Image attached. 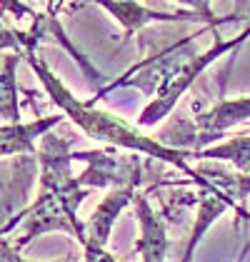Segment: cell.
<instances>
[{"instance_id": "1", "label": "cell", "mask_w": 250, "mask_h": 262, "mask_svg": "<svg viewBox=\"0 0 250 262\" xmlns=\"http://www.w3.org/2000/svg\"><path fill=\"white\" fill-rule=\"evenodd\" d=\"M195 35H185L173 45H168L165 50L143 58L138 65H133L120 80L110 82L98 93V98H103L105 93L115 90V88H138L143 90L148 98L153 100L145 105V110L140 113L138 125L140 127H153L155 122H160L168 113L173 110V105L180 100V95L200 78V73L208 68L210 62H215L220 55H225L230 50H238L243 42L250 38V25L235 38L223 40L220 35H215V42L210 45L205 53L198 50V45L193 42ZM95 98V100H98Z\"/></svg>"}, {"instance_id": "2", "label": "cell", "mask_w": 250, "mask_h": 262, "mask_svg": "<svg viewBox=\"0 0 250 262\" xmlns=\"http://www.w3.org/2000/svg\"><path fill=\"white\" fill-rule=\"evenodd\" d=\"M73 145L75 138H58L48 133L38 150V162H40V175H38V198L23 215L25 232L15 242V250L40 237L45 232H68L70 237L80 242L85 247L88 235H85V222L78 217V207L88 198V190L80 187L78 178H73Z\"/></svg>"}, {"instance_id": "3", "label": "cell", "mask_w": 250, "mask_h": 262, "mask_svg": "<svg viewBox=\"0 0 250 262\" xmlns=\"http://www.w3.org/2000/svg\"><path fill=\"white\" fill-rule=\"evenodd\" d=\"M25 60L35 70V75L40 78L43 88L48 90L53 105H58L62 113L83 130L85 135H90L95 140L110 142L113 147H125V150H133V152H145V155H150L153 160H158V162H170L178 170H183L190 180L198 178L195 167L187 165V158H195V152L170 147V145L155 140V138H145L135 127H130L123 118L93 107V102H80L78 98H73V93L53 75V70L43 62V58L35 55V50H28L25 53Z\"/></svg>"}, {"instance_id": "4", "label": "cell", "mask_w": 250, "mask_h": 262, "mask_svg": "<svg viewBox=\"0 0 250 262\" xmlns=\"http://www.w3.org/2000/svg\"><path fill=\"white\" fill-rule=\"evenodd\" d=\"M73 160L88 162V170L83 175H78L80 187H113V190H123L130 187L135 190L138 185L150 182L155 175H160V162L158 160H143L138 155H118L115 147L108 150H75Z\"/></svg>"}, {"instance_id": "5", "label": "cell", "mask_w": 250, "mask_h": 262, "mask_svg": "<svg viewBox=\"0 0 250 262\" xmlns=\"http://www.w3.org/2000/svg\"><path fill=\"white\" fill-rule=\"evenodd\" d=\"M240 122H250V98H238V100H218L210 110L200 113L193 125H187L190 130L175 135V140L170 142V147L178 145L187 147L190 152L195 150H208L210 142H215L225 130L240 125Z\"/></svg>"}, {"instance_id": "6", "label": "cell", "mask_w": 250, "mask_h": 262, "mask_svg": "<svg viewBox=\"0 0 250 262\" xmlns=\"http://www.w3.org/2000/svg\"><path fill=\"white\" fill-rule=\"evenodd\" d=\"M35 175H40L35 155L3 160V235H8L28 212V192L35 185Z\"/></svg>"}, {"instance_id": "7", "label": "cell", "mask_w": 250, "mask_h": 262, "mask_svg": "<svg viewBox=\"0 0 250 262\" xmlns=\"http://www.w3.org/2000/svg\"><path fill=\"white\" fill-rule=\"evenodd\" d=\"M103 8L108 13H113L118 20L125 25V40L135 33V30H140V28H145L148 23H198V20H208L213 25H220V23H233V20H240V15H230V18H223V20H215L213 15L208 18H200L198 13H203V8H205V3H198L195 8V13H160V10H150L145 5H140V3H103Z\"/></svg>"}, {"instance_id": "8", "label": "cell", "mask_w": 250, "mask_h": 262, "mask_svg": "<svg viewBox=\"0 0 250 262\" xmlns=\"http://www.w3.org/2000/svg\"><path fill=\"white\" fill-rule=\"evenodd\" d=\"M135 217L140 222V240L135 242L133 252H138L143 262H165L168 255V210L155 212L145 195H135Z\"/></svg>"}, {"instance_id": "9", "label": "cell", "mask_w": 250, "mask_h": 262, "mask_svg": "<svg viewBox=\"0 0 250 262\" xmlns=\"http://www.w3.org/2000/svg\"><path fill=\"white\" fill-rule=\"evenodd\" d=\"M135 190L130 187H123V190H110L103 198V202L95 207V212L90 215V220L85 222V235H88V242H85V250L88 247H95V250H105V242L113 232V225L118 220V215L123 212L128 205L135 202Z\"/></svg>"}, {"instance_id": "10", "label": "cell", "mask_w": 250, "mask_h": 262, "mask_svg": "<svg viewBox=\"0 0 250 262\" xmlns=\"http://www.w3.org/2000/svg\"><path fill=\"white\" fill-rule=\"evenodd\" d=\"M62 118L60 115H48L33 122H20V125H3V158L8 160L10 155H38L35 150V138H45L50 127H55Z\"/></svg>"}, {"instance_id": "11", "label": "cell", "mask_w": 250, "mask_h": 262, "mask_svg": "<svg viewBox=\"0 0 250 262\" xmlns=\"http://www.w3.org/2000/svg\"><path fill=\"white\" fill-rule=\"evenodd\" d=\"M198 212H195V227H193V235H190V240H187V247H185V257L183 262H193V255H195V247L200 245L203 240V235H205V230H208L213 222L218 220L228 207H235V202L225 198L223 192H218V190H213L208 185H200L198 182Z\"/></svg>"}, {"instance_id": "12", "label": "cell", "mask_w": 250, "mask_h": 262, "mask_svg": "<svg viewBox=\"0 0 250 262\" xmlns=\"http://www.w3.org/2000/svg\"><path fill=\"white\" fill-rule=\"evenodd\" d=\"M198 158L215 162H233L235 170H240L243 175H250V138H233V140H225L220 145H213L208 150H203Z\"/></svg>"}, {"instance_id": "13", "label": "cell", "mask_w": 250, "mask_h": 262, "mask_svg": "<svg viewBox=\"0 0 250 262\" xmlns=\"http://www.w3.org/2000/svg\"><path fill=\"white\" fill-rule=\"evenodd\" d=\"M18 53L3 58V105L0 115L5 125H20V107H18V85H15V65H18Z\"/></svg>"}, {"instance_id": "14", "label": "cell", "mask_w": 250, "mask_h": 262, "mask_svg": "<svg viewBox=\"0 0 250 262\" xmlns=\"http://www.w3.org/2000/svg\"><path fill=\"white\" fill-rule=\"evenodd\" d=\"M85 262H115V257H113V255H108L105 250L88 247V250H85Z\"/></svg>"}, {"instance_id": "15", "label": "cell", "mask_w": 250, "mask_h": 262, "mask_svg": "<svg viewBox=\"0 0 250 262\" xmlns=\"http://www.w3.org/2000/svg\"><path fill=\"white\" fill-rule=\"evenodd\" d=\"M3 262H30V260H23L20 255H18V250L10 245V242L3 237ZM58 262V260H55Z\"/></svg>"}, {"instance_id": "16", "label": "cell", "mask_w": 250, "mask_h": 262, "mask_svg": "<svg viewBox=\"0 0 250 262\" xmlns=\"http://www.w3.org/2000/svg\"><path fill=\"white\" fill-rule=\"evenodd\" d=\"M238 262H243V260H238Z\"/></svg>"}, {"instance_id": "17", "label": "cell", "mask_w": 250, "mask_h": 262, "mask_svg": "<svg viewBox=\"0 0 250 262\" xmlns=\"http://www.w3.org/2000/svg\"><path fill=\"white\" fill-rule=\"evenodd\" d=\"M248 125H250V122H248Z\"/></svg>"}]
</instances>
